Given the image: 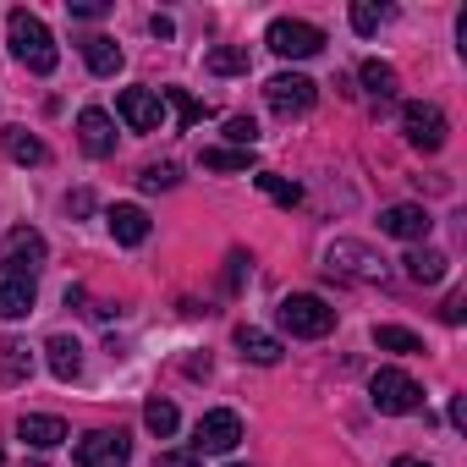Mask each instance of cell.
<instances>
[{
    "label": "cell",
    "mask_w": 467,
    "mask_h": 467,
    "mask_svg": "<svg viewBox=\"0 0 467 467\" xmlns=\"http://www.w3.org/2000/svg\"><path fill=\"white\" fill-rule=\"evenodd\" d=\"M0 149H6L17 165H45V160H50V149H45L34 132H23V127H6V132H0Z\"/></svg>",
    "instance_id": "21"
},
{
    "label": "cell",
    "mask_w": 467,
    "mask_h": 467,
    "mask_svg": "<svg viewBox=\"0 0 467 467\" xmlns=\"http://www.w3.org/2000/svg\"><path fill=\"white\" fill-rule=\"evenodd\" d=\"M385 17H390V12H385V6H374V0H358V6H352V28H358V34H379V28H385Z\"/></svg>",
    "instance_id": "30"
},
{
    "label": "cell",
    "mask_w": 467,
    "mask_h": 467,
    "mask_svg": "<svg viewBox=\"0 0 467 467\" xmlns=\"http://www.w3.org/2000/svg\"><path fill=\"white\" fill-rule=\"evenodd\" d=\"M67 209H72V214H88V209H94V198H88V192H72V198H67Z\"/></svg>",
    "instance_id": "37"
},
{
    "label": "cell",
    "mask_w": 467,
    "mask_h": 467,
    "mask_svg": "<svg viewBox=\"0 0 467 467\" xmlns=\"http://www.w3.org/2000/svg\"><path fill=\"white\" fill-rule=\"evenodd\" d=\"M368 401H374L379 412H390V418H407V412L423 407V390H418L412 374H401V368H379V374L368 379Z\"/></svg>",
    "instance_id": "4"
},
{
    "label": "cell",
    "mask_w": 467,
    "mask_h": 467,
    "mask_svg": "<svg viewBox=\"0 0 467 467\" xmlns=\"http://www.w3.org/2000/svg\"><path fill=\"white\" fill-rule=\"evenodd\" d=\"M374 347H379V352H401V358L423 352V341H418L412 330H401V325H374Z\"/></svg>",
    "instance_id": "23"
},
{
    "label": "cell",
    "mask_w": 467,
    "mask_h": 467,
    "mask_svg": "<svg viewBox=\"0 0 467 467\" xmlns=\"http://www.w3.org/2000/svg\"><path fill=\"white\" fill-rule=\"evenodd\" d=\"M440 319H445V325H462V319H467V297H462V292H451V297H445V308H440Z\"/></svg>",
    "instance_id": "35"
},
{
    "label": "cell",
    "mask_w": 467,
    "mask_h": 467,
    "mask_svg": "<svg viewBox=\"0 0 467 467\" xmlns=\"http://www.w3.org/2000/svg\"><path fill=\"white\" fill-rule=\"evenodd\" d=\"M39 303V281L23 265H0V319H28Z\"/></svg>",
    "instance_id": "9"
},
{
    "label": "cell",
    "mask_w": 467,
    "mask_h": 467,
    "mask_svg": "<svg viewBox=\"0 0 467 467\" xmlns=\"http://www.w3.org/2000/svg\"><path fill=\"white\" fill-rule=\"evenodd\" d=\"M105 220H110V237H116L121 248H138V243H149V231H154V225H149V209H138V203H116Z\"/></svg>",
    "instance_id": "15"
},
{
    "label": "cell",
    "mask_w": 467,
    "mask_h": 467,
    "mask_svg": "<svg viewBox=\"0 0 467 467\" xmlns=\"http://www.w3.org/2000/svg\"><path fill=\"white\" fill-rule=\"evenodd\" d=\"M143 423H149V434L171 440V434H176V423H182V412H176V401H160V396H154V401L143 407Z\"/></svg>",
    "instance_id": "26"
},
{
    "label": "cell",
    "mask_w": 467,
    "mask_h": 467,
    "mask_svg": "<svg viewBox=\"0 0 467 467\" xmlns=\"http://www.w3.org/2000/svg\"><path fill=\"white\" fill-rule=\"evenodd\" d=\"M0 363H6V379H28V374H34V352H28L23 341H6V347H0Z\"/></svg>",
    "instance_id": "29"
},
{
    "label": "cell",
    "mask_w": 467,
    "mask_h": 467,
    "mask_svg": "<svg viewBox=\"0 0 467 467\" xmlns=\"http://www.w3.org/2000/svg\"><path fill=\"white\" fill-rule=\"evenodd\" d=\"M6 34H12V56H17L28 72H39V78H50V72H56L61 50H56L50 28H45L34 12H12V17H6Z\"/></svg>",
    "instance_id": "1"
},
{
    "label": "cell",
    "mask_w": 467,
    "mask_h": 467,
    "mask_svg": "<svg viewBox=\"0 0 467 467\" xmlns=\"http://www.w3.org/2000/svg\"><path fill=\"white\" fill-rule=\"evenodd\" d=\"M225 138L237 143V149H254V143H259V127H254V116H231V121H225Z\"/></svg>",
    "instance_id": "31"
},
{
    "label": "cell",
    "mask_w": 467,
    "mask_h": 467,
    "mask_svg": "<svg viewBox=\"0 0 467 467\" xmlns=\"http://www.w3.org/2000/svg\"><path fill=\"white\" fill-rule=\"evenodd\" d=\"M401 265H407V275H412L418 286H440V281L451 275V259H445V254H434V248H412Z\"/></svg>",
    "instance_id": "20"
},
{
    "label": "cell",
    "mask_w": 467,
    "mask_h": 467,
    "mask_svg": "<svg viewBox=\"0 0 467 467\" xmlns=\"http://www.w3.org/2000/svg\"><path fill=\"white\" fill-rule=\"evenodd\" d=\"M358 78H363V88H368L379 105L396 94V67H385V61H363V72H358Z\"/></svg>",
    "instance_id": "24"
},
{
    "label": "cell",
    "mask_w": 467,
    "mask_h": 467,
    "mask_svg": "<svg viewBox=\"0 0 467 467\" xmlns=\"http://www.w3.org/2000/svg\"><path fill=\"white\" fill-rule=\"evenodd\" d=\"M396 467H429V462H418V456H401V462H396Z\"/></svg>",
    "instance_id": "38"
},
{
    "label": "cell",
    "mask_w": 467,
    "mask_h": 467,
    "mask_svg": "<svg viewBox=\"0 0 467 467\" xmlns=\"http://www.w3.org/2000/svg\"><path fill=\"white\" fill-rule=\"evenodd\" d=\"M254 182H259V192H265V198H275L281 209H297V203H303V187H297V182H286V176H275V171H265V176H254Z\"/></svg>",
    "instance_id": "25"
},
{
    "label": "cell",
    "mask_w": 467,
    "mask_h": 467,
    "mask_svg": "<svg viewBox=\"0 0 467 467\" xmlns=\"http://www.w3.org/2000/svg\"><path fill=\"white\" fill-rule=\"evenodd\" d=\"M0 467H6V451H0Z\"/></svg>",
    "instance_id": "39"
},
{
    "label": "cell",
    "mask_w": 467,
    "mask_h": 467,
    "mask_svg": "<svg viewBox=\"0 0 467 467\" xmlns=\"http://www.w3.org/2000/svg\"><path fill=\"white\" fill-rule=\"evenodd\" d=\"M67 12H72L78 23H99L110 6H105V0H67Z\"/></svg>",
    "instance_id": "33"
},
{
    "label": "cell",
    "mask_w": 467,
    "mask_h": 467,
    "mask_svg": "<svg viewBox=\"0 0 467 467\" xmlns=\"http://www.w3.org/2000/svg\"><path fill=\"white\" fill-rule=\"evenodd\" d=\"M149 28H154V39H171V34H176V23H171V17H160V12L149 17Z\"/></svg>",
    "instance_id": "36"
},
{
    "label": "cell",
    "mask_w": 467,
    "mask_h": 467,
    "mask_svg": "<svg viewBox=\"0 0 467 467\" xmlns=\"http://www.w3.org/2000/svg\"><path fill=\"white\" fill-rule=\"evenodd\" d=\"M429 209L423 203H390V209H379V231L385 237H401V243H423L429 237Z\"/></svg>",
    "instance_id": "13"
},
{
    "label": "cell",
    "mask_w": 467,
    "mask_h": 467,
    "mask_svg": "<svg viewBox=\"0 0 467 467\" xmlns=\"http://www.w3.org/2000/svg\"><path fill=\"white\" fill-rule=\"evenodd\" d=\"M72 456H78V467H127L132 462V440L121 429H94V434L78 440Z\"/></svg>",
    "instance_id": "8"
},
{
    "label": "cell",
    "mask_w": 467,
    "mask_h": 467,
    "mask_svg": "<svg viewBox=\"0 0 467 467\" xmlns=\"http://www.w3.org/2000/svg\"><path fill=\"white\" fill-rule=\"evenodd\" d=\"M265 99H270L275 116H308L314 99H319V83L303 78V72H275V78L265 83Z\"/></svg>",
    "instance_id": "5"
},
{
    "label": "cell",
    "mask_w": 467,
    "mask_h": 467,
    "mask_svg": "<svg viewBox=\"0 0 467 467\" xmlns=\"http://www.w3.org/2000/svg\"><path fill=\"white\" fill-rule=\"evenodd\" d=\"M203 165L209 171H248L254 165V149H203Z\"/></svg>",
    "instance_id": "28"
},
{
    "label": "cell",
    "mask_w": 467,
    "mask_h": 467,
    "mask_svg": "<svg viewBox=\"0 0 467 467\" xmlns=\"http://www.w3.org/2000/svg\"><path fill=\"white\" fill-rule=\"evenodd\" d=\"M265 45H270L281 61H308V56L325 50V28H314V23H303V17H275L270 34H265Z\"/></svg>",
    "instance_id": "3"
},
{
    "label": "cell",
    "mask_w": 467,
    "mask_h": 467,
    "mask_svg": "<svg viewBox=\"0 0 467 467\" xmlns=\"http://www.w3.org/2000/svg\"><path fill=\"white\" fill-rule=\"evenodd\" d=\"M45 259H50V243L39 237L34 225H12V231H6V243H0V265H23V270L39 275Z\"/></svg>",
    "instance_id": "12"
},
{
    "label": "cell",
    "mask_w": 467,
    "mask_h": 467,
    "mask_svg": "<svg viewBox=\"0 0 467 467\" xmlns=\"http://www.w3.org/2000/svg\"><path fill=\"white\" fill-rule=\"evenodd\" d=\"M160 99L176 110V121H182V127H192V121H203V116H209V105H203V99H192V94H182V88H165Z\"/></svg>",
    "instance_id": "27"
},
{
    "label": "cell",
    "mask_w": 467,
    "mask_h": 467,
    "mask_svg": "<svg viewBox=\"0 0 467 467\" xmlns=\"http://www.w3.org/2000/svg\"><path fill=\"white\" fill-rule=\"evenodd\" d=\"M176 176H182L176 165H143L138 182H143V192H160V187H176Z\"/></svg>",
    "instance_id": "32"
},
{
    "label": "cell",
    "mask_w": 467,
    "mask_h": 467,
    "mask_svg": "<svg viewBox=\"0 0 467 467\" xmlns=\"http://www.w3.org/2000/svg\"><path fill=\"white\" fill-rule=\"evenodd\" d=\"M237 440H243V418L225 412V407L203 412L198 429H192V451L198 456H225V451H237Z\"/></svg>",
    "instance_id": "6"
},
{
    "label": "cell",
    "mask_w": 467,
    "mask_h": 467,
    "mask_svg": "<svg viewBox=\"0 0 467 467\" xmlns=\"http://www.w3.org/2000/svg\"><path fill=\"white\" fill-rule=\"evenodd\" d=\"M116 116H121L132 132H160L165 99H160L154 88H121V94H116Z\"/></svg>",
    "instance_id": "10"
},
{
    "label": "cell",
    "mask_w": 467,
    "mask_h": 467,
    "mask_svg": "<svg viewBox=\"0 0 467 467\" xmlns=\"http://www.w3.org/2000/svg\"><path fill=\"white\" fill-rule=\"evenodd\" d=\"M325 265H330V270H341V275H352V281H385V259H379V254H368L363 243H330Z\"/></svg>",
    "instance_id": "11"
},
{
    "label": "cell",
    "mask_w": 467,
    "mask_h": 467,
    "mask_svg": "<svg viewBox=\"0 0 467 467\" xmlns=\"http://www.w3.org/2000/svg\"><path fill=\"white\" fill-rule=\"evenodd\" d=\"M401 132H407V143L412 149H423V154H434V149H445V110L440 105H423V99H412V105H401Z\"/></svg>",
    "instance_id": "7"
},
{
    "label": "cell",
    "mask_w": 467,
    "mask_h": 467,
    "mask_svg": "<svg viewBox=\"0 0 467 467\" xmlns=\"http://www.w3.org/2000/svg\"><path fill=\"white\" fill-rule=\"evenodd\" d=\"M237 352H243L248 363H265V368H270V363H281V352H286V347H281L270 330H259V325H243V330H237Z\"/></svg>",
    "instance_id": "18"
},
{
    "label": "cell",
    "mask_w": 467,
    "mask_h": 467,
    "mask_svg": "<svg viewBox=\"0 0 467 467\" xmlns=\"http://www.w3.org/2000/svg\"><path fill=\"white\" fill-rule=\"evenodd\" d=\"M275 314H281V330H292V336H303V341H319V336L336 330V308H330L325 297H314V292H292Z\"/></svg>",
    "instance_id": "2"
},
{
    "label": "cell",
    "mask_w": 467,
    "mask_h": 467,
    "mask_svg": "<svg viewBox=\"0 0 467 467\" xmlns=\"http://www.w3.org/2000/svg\"><path fill=\"white\" fill-rule=\"evenodd\" d=\"M83 61H88L94 78H116V72H121V45L105 39V34H88V39H83Z\"/></svg>",
    "instance_id": "19"
},
{
    "label": "cell",
    "mask_w": 467,
    "mask_h": 467,
    "mask_svg": "<svg viewBox=\"0 0 467 467\" xmlns=\"http://www.w3.org/2000/svg\"><path fill=\"white\" fill-rule=\"evenodd\" d=\"M45 363H50V374H56V379H67V385H72V379L83 374V347H78L72 336H50V341H45Z\"/></svg>",
    "instance_id": "16"
},
{
    "label": "cell",
    "mask_w": 467,
    "mask_h": 467,
    "mask_svg": "<svg viewBox=\"0 0 467 467\" xmlns=\"http://www.w3.org/2000/svg\"><path fill=\"white\" fill-rule=\"evenodd\" d=\"M203 67H209L214 78H237V72H248V45H214Z\"/></svg>",
    "instance_id": "22"
},
{
    "label": "cell",
    "mask_w": 467,
    "mask_h": 467,
    "mask_svg": "<svg viewBox=\"0 0 467 467\" xmlns=\"http://www.w3.org/2000/svg\"><path fill=\"white\" fill-rule=\"evenodd\" d=\"M78 143H83V154H94V160L116 154V121H110L99 105H88V110L78 116Z\"/></svg>",
    "instance_id": "14"
},
{
    "label": "cell",
    "mask_w": 467,
    "mask_h": 467,
    "mask_svg": "<svg viewBox=\"0 0 467 467\" xmlns=\"http://www.w3.org/2000/svg\"><path fill=\"white\" fill-rule=\"evenodd\" d=\"M154 467H203V456H198V451H160Z\"/></svg>",
    "instance_id": "34"
},
{
    "label": "cell",
    "mask_w": 467,
    "mask_h": 467,
    "mask_svg": "<svg viewBox=\"0 0 467 467\" xmlns=\"http://www.w3.org/2000/svg\"><path fill=\"white\" fill-rule=\"evenodd\" d=\"M17 434H23V445H34V451H56V445L67 440V423L50 418V412H28V418L17 423Z\"/></svg>",
    "instance_id": "17"
}]
</instances>
